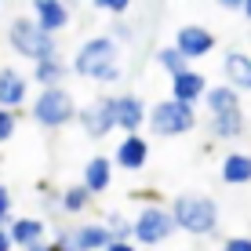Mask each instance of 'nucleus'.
<instances>
[{
  "mask_svg": "<svg viewBox=\"0 0 251 251\" xmlns=\"http://www.w3.org/2000/svg\"><path fill=\"white\" fill-rule=\"evenodd\" d=\"M168 207H171L175 226L182 233H189V237H215V233H219L222 211H219V204H215V197H207V193H178Z\"/></svg>",
  "mask_w": 251,
  "mask_h": 251,
  "instance_id": "nucleus-1",
  "label": "nucleus"
},
{
  "mask_svg": "<svg viewBox=\"0 0 251 251\" xmlns=\"http://www.w3.org/2000/svg\"><path fill=\"white\" fill-rule=\"evenodd\" d=\"M4 40H7V48H11L19 58H25V62H44V58L58 55V40L40 29L33 15H19V19L7 22Z\"/></svg>",
  "mask_w": 251,
  "mask_h": 251,
  "instance_id": "nucleus-2",
  "label": "nucleus"
},
{
  "mask_svg": "<svg viewBox=\"0 0 251 251\" xmlns=\"http://www.w3.org/2000/svg\"><path fill=\"white\" fill-rule=\"evenodd\" d=\"M80 113L76 99L69 95L66 88H40V95L29 102V117L37 127L44 131H58V127H69Z\"/></svg>",
  "mask_w": 251,
  "mask_h": 251,
  "instance_id": "nucleus-3",
  "label": "nucleus"
},
{
  "mask_svg": "<svg viewBox=\"0 0 251 251\" xmlns=\"http://www.w3.org/2000/svg\"><path fill=\"white\" fill-rule=\"evenodd\" d=\"M197 109L186 106V102H175V99H164V102H153L150 106V120H146V127H150L157 138H182L189 131H197Z\"/></svg>",
  "mask_w": 251,
  "mask_h": 251,
  "instance_id": "nucleus-4",
  "label": "nucleus"
},
{
  "mask_svg": "<svg viewBox=\"0 0 251 251\" xmlns=\"http://www.w3.org/2000/svg\"><path fill=\"white\" fill-rule=\"evenodd\" d=\"M178 233L175 219H171V207H164L160 201H150L138 207L135 215V244L138 248H157L164 240H171Z\"/></svg>",
  "mask_w": 251,
  "mask_h": 251,
  "instance_id": "nucleus-5",
  "label": "nucleus"
},
{
  "mask_svg": "<svg viewBox=\"0 0 251 251\" xmlns=\"http://www.w3.org/2000/svg\"><path fill=\"white\" fill-rule=\"evenodd\" d=\"M113 62H117V40L109 37V33H106V37H91V40H84V44L76 48V55H73V73L95 80L102 69L113 66Z\"/></svg>",
  "mask_w": 251,
  "mask_h": 251,
  "instance_id": "nucleus-6",
  "label": "nucleus"
},
{
  "mask_svg": "<svg viewBox=\"0 0 251 251\" xmlns=\"http://www.w3.org/2000/svg\"><path fill=\"white\" fill-rule=\"evenodd\" d=\"M76 124L88 138H106L117 131V95H99L95 102L80 106Z\"/></svg>",
  "mask_w": 251,
  "mask_h": 251,
  "instance_id": "nucleus-7",
  "label": "nucleus"
},
{
  "mask_svg": "<svg viewBox=\"0 0 251 251\" xmlns=\"http://www.w3.org/2000/svg\"><path fill=\"white\" fill-rule=\"evenodd\" d=\"M29 106V76L15 66H0V109H15Z\"/></svg>",
  "mask_w": 251,
  "mask_h": 251,
  "instance_id": "nucleus-8",
  "label": "nucleus"
},
{
  "mask_svg": "<svg viewBox=\"0 0 251 251\" xmlns=\"http://www.w3.org/2000/svg\"><path fill=\"white\" fill-rule=\"evenodd\" d=\"M7 233H11V244L25 251L33 244H44L48 240V219L44 215H15L11 226H7Z\"/></svg>",
  "mask_w": 251,
  "mask_h": 251,
  "instance_id": "nucleus-9",
  "label": "nucleus"
},
{
  "mask_svg": "<svg viewBox=\"0 0 251 251\" xmlns=\"http://www.w3.org/2000/svg\"><path fill=\"white\" fill-rule=\"evenodd\" d=\"M215 33L204 29V25H182V29L175 33V48L182 51V55L189 58V62H197V58H207L215 51Z\"/></svg>",
  "mask_w": 251,
  "mask_h": 251,
  "instance_id": "nucleus-10",
  "label": "nucleus"
},
{
  "mask_svg": "<svg viewBox=\"0 0 251 251\" xmlns=\"http://www.w3.org/2000/svg\"><path fill=\"white\" fill-rule=\"evenodd\" d=\"M150 120V106H146L138 95H117V131L124 135H138Z\"/></svg>",
  "mask_w": 251,
  "mask_h": 251,
  "instance_id": "nucleus-11",
  "label": "nucleus"
},
{
  "mask_svg": "<svg viewBox=\"0 0 251 251\" xmlns=\"http://www.w3.org/2000/svg\"><path fill=\"white\" fill-rule=\"evenodd\" d=\"M150 160V138L146 135H124L113 150V164L120 171H142Z\"/></svg>",
  "mask_w": 251,
  "mask_h": 251,
  "instance_id": "nucleus-12",
  "label": "nucleus"
},
{
  "mask_svg": "<svg viewBox=\"0 0 251 251\" xmlns=\"http://www.w3.org/2000/svg\"><path fill=\"white\" fill-rule=\"evenodd\" d=\"M113 171H117L113 157H102V153H95V157L84 164V171H80V186L88 189L91 197H102L109 186H113Z\"/></svg>",
  "mask_w": 251,
  "mask_h": 251,
  "instance_id": "nucleus-13",
  "label": "nucleus"
},
{
  "mask_svg": "<svg viewBox=\"0 0 251 251\" xmlns=\"http://www.w3.org/2000/svg\"><path fill=\"white\" fill-rule=\"evenodd\" d=\"M207 135L215 142H240L248 135V117L244 109H229V113H219V117H207Z\"/></svg>",
  "mask_w": 251,
  "mask_h": 251,
  "instance_id": "nucleus-14",
  "label": "nucleus"
},
{
  "mask_svg": "<svg viewBox=\"0 0 251 251\" xmlns=\"http://www.w3.org/2000/svg\"><path fill=\"white\" fill-rule=\"evenodd\" d=\"M204 95H207L204 73H197V69H182V73L171 76V99H175V102L197 106V102H204Z\"/></svg>",
  "mask_w": 251,
  "mask_h": 251,
  "instance_id": "nucleus-15",
  "label": "nucleus"
},
{
  "mask_svg": "<svg viewBox=\"0 0 251 251\" xmlns=\"http://www.w3.org/2000/svg\"><path fill=\"white\" fill-rule=\"evenodd\" d=\"M33 19L44 33H62L69 25V4L66 0H33Z\"/></svg>",
  "mask_w": 251,
  "mask_h": 251,
  "instance_id": "nucleus-16",
  "label": "nucleus"
},
{
  "mask_svg": "<svg viewBox=\"0 0 251 251\" xmlns=\"http://www.w3.org/2000/svg\"><path fill=\"white\" fill-rule=\"evenodd\" d=\"M219 178L226 186H251V153H244V150H233V153H226L222 157V164H219Z\"/></svg>",
  "mask_w": 251,
  "mask_h": 251,
  "instance_id": "nucleus-17",
  "label": "nucleus"
},
{
  "mask_svg": "<svg viewBox=\"0 0 251 251\" xmlns=\"http://www.w3.org/2000/svg\"><path fill=\"white\" fill-rule=\"evenodd\" d=\"M222 73H226V84L237 91H251V55L248 51H229L222 58Z\"/></svg>",
  "mask_w": 251,
  "mask_h": 251,
  "instance_id": "nucleus-18",
  "label": "nucleus"
},
{
  "mask_svg": "<svg viewBox=\"0 0 251 251\" xmlns=\"http://www.w3.org/2000/svg\"><path fill=\"white\" fill-rule=\"evenodd\" d=\"M73 233H76V240H80L84 251H106L109 244H113V233L106 229V222H102V219H95V222H76Z\"/></svg>",
  "mask_w": 251,
  "mask_h": 251,
  "instance_id": "nucleus-19",
  "label": "nucleus"
},
{
  "mask_svg": "<svg viewBox=\"0 0 251 251\" xmlns=\"http://www.w3.org/2000/svg\"><path fill=\"white\" fill-rule=\"evenodd\" d=\"M66 76H69V66L62 62V55L33 62V84H37V88H62Z\"/></svg>",
  "mask_w": 251,
  "mask_h": 251,
  "instance_id": "nucleus-20",
  "label": "nucleus"
},
{
  "mask_svg": "<svg viewBox=\"0 0 251 251\" xmlns=\"http://www.w3.org/2000/svg\"><path fill=\"white\" fill-rule=\"evenodd\" d=\"M204 106H207V117L240 109V91L229 88V84H215V88H207V95H204Z\"/></svg>",
  "mask_w": 251,
  "mask_h": 251,
  "instance_id": "nucleus-21",
  "label": "nucleus"
},
{
  "mask_svg": "<svg viewBox=\"0 0 251 251\" xmlns=\"http://www.w3.org/2000/svg\"><path fill=\"white\" fill-rule=\"evenodd\" d=\"M91 201H95V197H91L80 182H76V186H66V189H62V215H69V219H73V215H84V211L91 207Z\"/></svg>",
  "mask_w": 251,
  "mask_h": 251,
  "instance_id": "nucleus-22",
  "label": "nucleus"
},
{
  "mask_svg": "<svg viewBox=\"0 0 251 251\" xmlns=\"http://www.w3.org/2000/svg\"><path fill=\"white\" fill-rule=\"evenodd\" d=\"M102 222H106V229L113 233V240H135V219H127L124 211H106Z\"/></svg>",
  "mask_w": 251,
  "mask_h": 251,
  "instance_id": "nucleus-23",
  "label": "nucleus"
},
{
  "mask_svg": "<svg viewBox=\"0 0 251 251\" xmlns=\"http://www.w3.org/2000/svg\"><path fill=\"white\" fill-rule=\"evenodd\" d=\"M157 66H160L168 76H175V73H182V69H189V58H186L175 44H168V48L157 51Z\"/></svg>",
  "mask_w": 251,
  "mask_h": 251,
  "instance_id": "nucleus-24",
  "label": "nucleus"
},
{
  "mask_svg": "<svg viewBox=\"0 0 251 251\" xmlns=\"http://www.w3.org/2000/svg\"><path fill=\"white\" fill-rule=\"evenodd\" d=\"M37 201L44 204V219H55V215H62V189L40 186V189H37Z\"/></svg>",
  "mask_w": 251,
  "mask_h": 251,
  "instance_id": "nucleus-25",
  "label": "nucleus"
},
{
  "mask_svg": "<svg viewBox=\"0 0 251 251\" xmlns=\"http://www.w3.org/2000/svg\"><path fill=\"white\" fill-rule=\"evenodd\" d=\"M19 131V113L15 109H0V146H7Z\"/></svg>",
  "mask_w": 251,
  "mask_h": 251,
  "instance_id": "nucleus-26",
  "label": "nucleus"
},
{
  "mask_svg": "<svg viewBox=\"0 0 251 251\" xmlns=\"http://www.w3.org/2000/svg\"><path fill=\"white\" fill-rule=\"evenodd\" d=\"M11 219H15V197H11V189L0 182V226H11Z\"/></svg>",
  "mask_w": 251,
  "mask_h": 251,
  "instance_id": "nucleus-27",
  "label": "nucleus"
},
{
  "mask_svg": "<svg viewBox=\"0 0 251 251\" xmlns=\"http://www.w3.org/2000/svg\"><path fill=\"white\" fill-rule=\"evenodd\" d=\"M55 248L58 251H84L80 240H76V233H73V226H62V229L55 233Z\"/></svg>",
  "mask_w": 251,
  "mask_h": 251,
  "instance_id": "nucleus-28",
  "label": "nucleus"
},
{
  "mask_svg": "<svg viewBox=\"0 0 251 251\" xmlns=\"http://www.w3.org/2000/svg\"><path fill=\"white\" fill-rule=\"evenodd\" d=\"M91 4H95V11H109V15L120 19V15L131 7V0H91Z\"/></svg>",
  "mask_w": 251,
  "mask_h": 251,
  "instance_id": "nucleus-29",
  "label": "nucleus"
},
{
  "mask_svg": "<svg viewBox=\"0 0 251 251\" xmlns=\"http://www.w3.org/2000/svg\"><path fill=\"white\" fill-rule=\"evenodd\" d=\"M222 251H251V237H226L222 240Z\"/></svg>",
  "mask_w": 251,
  "mask_h": 251,
  "instance_id": "nucleus-30",
  "label": "nucleus"
},
{
  "mask_svg": "<svg viewBox=\"0 0 251 251\" xmlns=\"http://www.w3.org/2000/svg\"><path fill=\"white\" fill-rule=\"evenodd\" d=\"M109 37H113V40H117V44H120V40H127V44H131V37H135V29H131V25H127L124 19H117V25H113V33H109Z\"/></svg>",
  "mask_w": 251,
  "mask_h": 251,
  "instance_id": "nucleus-31",
  "label": "nucleus"
},
{
  "mask_svg": "<svg viewBox=\"0 0 251 251\" xmlns=\"http://www.w3.org/2000/svg\"><path fill=\"white\" fill-rule=\"evenodd\" d=\"M106 251H142V248H138L135 240H113V244H109Z\"/></svg>",
  "mask_w": 251,
  "mask_h": 251,
  "instance_id": "nucleus-32",
  "label": "nucleus"
},
{
  "mask_svg": "<svg viewBox=\"0 0 251 251\" xmlns=\"http://www.w3.org/2000/svg\"><path fill=\"white\" fill-rule=\"evenodd\" d=\"M0 251H19L11 244V233H7V226H0Z\"/></svg>",
  "mask_w": 251,
  "mask_h": 251,
  "instance_id": "nucleus-33",
  "label": "nucleus"
},
{
  "mask_svg": "<svg viewBox=\"0 0 251 251\" xmlns=\"http://www.w3.org/2000/svg\"><path fill=\"white\" fill-rule=\"evenodd\" d=\"M215 4L226 7V11H240V7H244V0H215Z\"/></svg>",
  "mask_w": 251,
  "mask_h": 251,
  "instance_id": "nucleus-34",
  "label": "nucleus"
},
{
  "mask_svg": "<svg viewBox=\"0 0 251 251\" xmlns=\"http://www.w3.org/2000/svg\"><path fill=\"white\" fill-rule=\"evenodd\" d=\"M240 11H244V19L251 22V0H244V7H240Z\"/></svg>",
  "mask_w": 251,
  "mask_h": 251,
  "instance_id": "nucleus-35",
  "label": "nucleus"
}]
</instances>
